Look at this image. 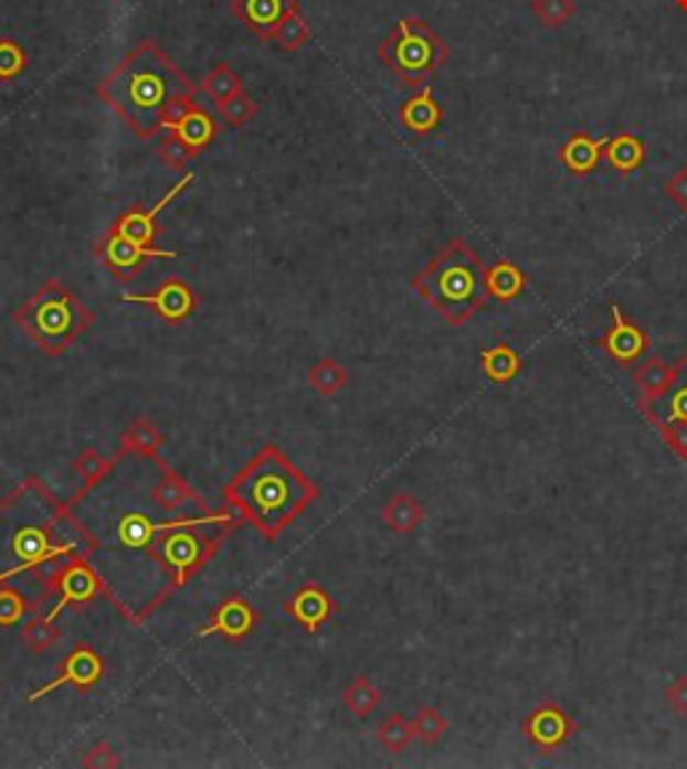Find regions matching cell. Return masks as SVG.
<instances>
[{
  "label": "cell",
  "mask_w": 687,
  "mask_h": 769,
  "mask_svg": "<svg viewBox=\"0 0 687 769\" xmlns=\"http://www.w3.org/2000/svg\"><path fill=\"white\" fill-rule=\"evenodd\" d=\"M317 496L320 488L290 464L277 446L261 448L258 456L223 488L229 506H234L236 515L253 523L266 540H277Z\"/></svg>",
  "instance_id": "3957f363"
},
{
  "label": "cell",
  "mask_w": 687,
  "mask_h": 769,
  "mask_svg": "<svg viewBox=\"0 0 687 769\" xmlns=\"http://www.w3.org/2000/svg\"><path fill=\"white\" fill-rule=\"evenodd\" d=\"M411 287L452 328H462L492 303L484 285V260L462 236L443 244L411 279Z\"/></svg>",
  "instance_id": "277c9868"
},
{
  "label": "cell",
  "mask_w": 687,
  "mask_h": 769,
  "mask_svg": "<svg viewBox=\"0 0 687 769\" xmlns=\"http://www.w3.org/2000/svg\"><path fill=\"white\" fill-rule=\"evenodd\" d=\"M11 319L35 346L46 354L60 356L76 343L95 322V311L81 300L76 292L67 290L60 279L43 281L41 290L28 298Z\"/></svg>",
  "instance_id": "5b68a950"
},
{
  "label": "cell",
  "mask_w": 687,
  "mask_h": 769,
  "mask_svg": "<svg viewBox=\"0 0 687 769\" xmlns=\"http://www.w3.org/2000/svg\"><path fill=\"white\" fill-rule=\"evenodd\" d=\"M602 352L617 365H634L649 352V333L642 324H636L617 303L610 306V324L599 341Z\"/></svg>",
  "instance_id": "30bf717a"
},
{
  "label": "cell",
  "mask_w": 687,
  "mask_h": 769,
  "mask_svg": "<svg viewBox=\"0 0 687 769\" xmlns=\"http://www.w3.org/2000/svg\"><path fill=\"white\" fill-rule=\"evenodd\" d=\"M159 467H161V480L151 488V499H154V504L156 506H161L165 512H178V510H183V506H199V510H204L208 512V504L202 502V496H199L193 488L186 483L183 478H180L175 469H170L167 464H161L159 461Z\"/></svg>",
  "instance_id": "44dd1931"
},
{
  "label": "cell",
  "mask_w": 687,
  "mask_h": 769,
  "mask_svg": "<svg viewBox=\"0 0 687 769\" xmlns=\"http://www.w3.org/2000/svg\"><path fill=\"white\" fill-rule=\"evenodd\" d=\"M95 536L60 504L39 478H28L0 502V585L24 579L35 611L49 604V585L73 560L95 558Z\"/></svg>",
  "instance_id": "6da1fadb"
},
{
  "label": "cell",
  "mask_w": 687,
  "mask_h": 769,
  "mask_svg": "<svg viewBox=\"0 0 687 769\" xmlns=\"http://www.w3.org/2000/svg\"><path fill=\"white\" fill-rule=\"evenodd\" d=\"M118 461H121V456H118V453L116 456H103L95 448L81 450L78 459L73 461V472H76L78 478L84 480V485L78 488V493L71 499V502H67V506H76V504L84 502V499L89 496V493L95 491V488L103 483V480L108 478L110 472H114V467L118 464Z\"/></svg>",
  "instance_id": "603a6c76"
},
{
  "label": "cell",
  "mask_w": 687,
  "mask_h": 769,
  "mask_svg": "<svg viewBox=\"0 0 687 769\" xmlns=\"http://www.w3.org/2000/svg\"><path fill=\"white\" fill-rule=\"evenodd\" d=\"M309 24L302 17V6H298V0H293L290 11H287L283 22H279L277 33H274V41L279 43L283 52H298V49H304L309 43Z\"/></svg>",
  "instance_id": "1f68e13d"
},
{
  "label": "cell",
  "mask_w": 687,
  "mask_h": 769,
  "mask_svg": "<svg viewBox=\"0 0 687 769\" xmlns=\"http://www.w3.org/2000/svg\"><path fill=\"white\" fill-rule=\"evenodd\" d=\"M379 703H382V692L373 686V681L368 679V675H358V679L344 690V705H347V711L352 713L355 718H368L379 708Z\"/></svg>",
  "instance_id": "f1b7e54d"
},
{
  "label": "cell",
  "mask_w": 687,
  "mask_h": 769,
  "mask_svg": "<svg viewBox=\"0 0 687 769\" xmlns=\"http://www.w3.org/2000/svg\"><path fill=\"white\" fill-rule=\"evenodd\" d=\"M604 159H607V164L615 169V172L628 174L645 164L647 148L634 131H617V135H612L610 140L604 142Z\"/></svg>",
  "instance_id": "4316f807"
},
{
  "label": "cell",
  "mask_w": 687,
  "mask_h": 769,
  "mask_svg": "<svg viewBox=\"0 0 687 769\" xmlns=\"http://www.w3.org/2000/svg\"><path fill=\"white\" fill-rule=\"evenodd\" d=\"M424 517H427V510H424V504L416 496H411V493H395V496L387 499V504L382 506L384 525L401 536L414 534L424 523Z\"/></svg>",
  "instance_id": "d4e9b609"
},
{
  "label": "cell",
  "mask_w": 687,
  "mask_h": 769,
  "mask_svg": "<svg viewBox=\"0 0 687 769\" xmlns=\"http://www.w3.org/2000/svg\"><path fill=\"white\" fill-rule=\"evenodd\" d=\"M202 92L208 94L212 103L221 105V103H226V99L236 97V94L245 92V89H242L240 73H236L231 65H226V62H221V65H215L208 75H204Z\"/></svg>",
  "instance_id": "f546056e"
},
{
  "label": "cell",
  "mask_w": 687,
  "mask_h": 769,
  "mask_svg": "<svg viewBox=\"0 0 687 769\" xmlns=\"http://www.w3.org/2000/svg\"><path fill=\"white\" fill-rule=\"evenodd\" d=\"M215 108H218V116H221L229 127L240 129L245 127L250 118H255V113H258V103H255L253 97H247L245 92H240L236 97L226 99V103L215 105Z\"/></svg>",
  "instance_id": "74e56055"
},
{
  "label": "cell",
  "mask_w": 687,
  "mask_h": 769,
  "mask_svg": "<svg viewBox=\"0 0 687 769\" xmlns=\"http://www.w3.org/2000/svg\"><path fill=\"white\" fill-rule=\"evenodd\" d=\"M60 667H62V673L57 675V679L49 681V684L41 686V690L30 692V697H28L30 703H39V699L46 697L49 692L60 690V686H65V684H73L81 694H86V692L95 690L99 681H103V673H105L103 656H99L95 649L89 647V643H78V647L65 656V662H62Z\"/></svg>",
  "instance_id": "8fae6325"
},
{
  "label": "cell",
  "mask_w": 687,
  "mask_h": 769,
  "mask_svg": "<svg viewBox=\"0 0 687 769\" xmlns=\"http://www.w3.org/2000/svg\"><path fill=\"white\" fill-rule=\"evenodd\" d=\"M664 703L674 716L687 718V673L674 675L664 690Z\"/></svg>",
  "instance_id": "60d3db41"
},
{
  "label": "cell",
  "mask_w": 687,
  "mask_h": 769,
  "mask_svg": "<svg viewBox=\"0 0 687 769\" xmlns=\"http://www.w3.org/2000/svg\"><path fill=\"white\" fill-rule=\"evenodd\" d=\"M480 373L497 386H508L521 373V354L510 343H495V346L480 349L478 354Z\"/></svg>",
  "instance_id": "484cf974"
},
{
  "label": "cell",
  "mask_w": 687,
  "mask_h": 769,
  "mask_svg": "<svg viewBox=\"0 0 687 769\" xmlns=\"http://www.w3.org/2000/svg\"><path fill=\"white\" fill-rule=\"evenodd\" d=\"M193 180H197V174L186 172L183 180H178V183H175L170 191H167L165 196H161L154 206H148V210L146 206H129V210H124L121 215L116 217L110 228H114L116 234H124V236H129V239L151 247V242L156 236V221H159V215L175 202V199L180 196V193H186V188H189Z\"/></svg>",
  "instance_id": "4fadbf2b"
},
{
  "label": "cell",
  "mask_w": 687,
  "mask_h": 769,
  "mask_svg": "<svg viewBox=\"0 0 687 769\" xmlns=\"http://www.w3.org/2000/svg\"><path fill=\"white\" fill-rule=\"evenodd\" d=\"M293 0H231V14L258 41H274L279 22L290 11Z\"/></svg>",
  "instance_id": "9a60e30c"
},
{
  "label": "cell",
  "mask_w": 687,
  "mask_h": 769,
  "mask_svg": "<svg viewBox=\"0 0 687 769\" xmlns=\"http://www.w3.org/2000/svg\"><path fill=\"white\" fill-rule=\"evenodd\" d=\"M121 300L124 303L148 306V309H154L167 324L186 322V319L197 311V292L191 290L189 281L180 277H170L159 290L148 292V296H133V292H127V296H121Z\"/></svg>",
  "instance_id": "7c38bea8"
},
{
  "label": "cell",
  "mask_w": 687,
  "mask_h": 769,
  "mask_svg": "<svg viewBox=\"0 0 687 769\" xmlns=\"http://www.w3.org/2000/svg\"><path fill=\"white\" fill-rule=\"evenodd\" d=\"M28 67V54L14 38H0V81H17Z\"/></svg>",
  "instance_id": "f35d334b"
},
{
  "label": "cell",
  "mask_w": 687,
  "mask_h": 769,
  "mask_svg": "<svg viewBox=\"0 0 687 769\" xmlns=\"http://www.w3.org/2000/svg\"><path fill=\"white\" fill-rule=\"evenodd\" d=\"M105 598V581L92 560H73L52 579L49 585V598H54V606L46 611L49 622H54L67 606L89 604L92 598Z\"/></svg>",
  "instance_id": "9c48e42d"
},
{
  "label": "cell",
  "mask_w": 687,
  "mask_h": 769,
  "mask_svg": "<svg viewBox=\"0 0 687 769\" xmlns=\"http://www.w3.org/2000/svg\"><path fill=\"white\" fill-rule=\"evenodd\" d=\"M664 193L668 199H672L674 206H677L683 215H687V167L677 169V172H674L672 178L666 180Z\"/></svg>",
  "instance_id": "7bdbcfd3"
},
{
  "label": "cell",
  "mask_w": 687,
  "mask_h": 769,
  "mask_svg": "<svg viewBox=\"0 0 687 769\" xmlns=\"http://www.w3.org/2000/svg\"><path fill=\"white\" fill-rule=\"evenodd\" d=\"M309 386L320 394V397H334V394H339L344 386H347V371H344L341 362L323 356V360H317L315 365H311Z\"/></svg>",
  "instance_id": "d6a6232c"
},
{
  "label": "cell",
  "mask_w": 687,
  "mask_h": 769,
  "mask_svg": "<svg viewBox=\"0 0 687 769\" xmlns=\"http://www.w3.org/2000/svg\"><path fill=\"white\" fill-rule=\"evenodd\" d=\"M379 60L409 89H424L446 65L448 46L420 17H403L379 43Z\"/></svg>",
  "instance_id": "8992f818"
},
{
  "label": "cell",
  "mask_w": 687,
  "mask_h": 769,
  "mask_svg": "<svg viewBox=\"0 0 687 769\" xmlns=\"http://www.w3.org/2000/svg\"><path fill=\"white\" fill-rule=\"evenodd\" d=\"M574 735H578V722L556 699H542L521 718V737L546 759L570 746Z\"/></svg>",
  "instance_id": "52a82bcc"
},
{
  "label": "cell",
  "mask_w": 687,
  "mask_h": 769,
  "mask_svg": "<svg viewBox=\"0 0 687 769\" xmlns=\"http://www.w3.org/2000/svg\"><path fill=\"white\" fill-rule=\"evenodd\" d=\"M377 740L379 746L390 750V754H403V750L416 740L414 724H411L405 716H401V713H390V716L379 724Z\"/></svg>",
  "instance_id": "4dcf8cb0"
},
{
  "label": "cell",
  "mask_w": 687,
  "mask_h": 769,
  "mask_svg": "<svg viewBox=\"0 0 687 769\" xmlns=\"http://www.w3.org/2000/svg\"><path fill=\"white\" fill-rule=\"evenodd\" d=\"M22 641H24V647H28V652L41 654L60 641V630L54 628V622H49L46 615L33 611L22 628Z\"/></svg>",
  "instance_id": "836d02e7"
},
{
  "label": "cell",
  "mask_w": 687,
  "mask_h": 769,
  "mask_svg": "<svg viewBox=\"0 0 687 769\" xmlns=\"http://www.w3.org/2000/svg\"><path fill=\"white\" fill-rule=\"evenodd\" d=\"M484 285L489 300L510 303V300L521 298L524 290H527V274L514 260H495L492 266L484 268Z\"/></svg>",
  "instance_id": "7402d4cb"
},
{
  "label": "cell",
  "mask_w": 687,
  "mask_h": 769,
  "mask_svg": "<svg viewBox=\"0 0 687 769\" xmlns=\"http://www.w3.org/2000/svg\"><path fill=\"white\" fill-rule=\"evenodd\" d=\"M677 375L679 362H668L660 354L642 356L640 365L631 373V381H634L636 392H640V413L649 410L658 399H664L672 392V386L677 384Z\"/></svg>",
  "instance_id": "5bb4252c"
},
{
  "label": "cell",
  "mask_w": 687,
  "mask_h": 769,
  "mask_svg": "<svg viewBox=\"0 0 687 769\" xmlns=\"http://www.w3.org/2000/svg\"><path fill=\"white\" fill-rule=\"evenodd\" d=\"M285 611L302 624L306 633H320L323 624L328 622L330 615L336 611V604L334 598L325 592V587L317 585V581H309V585L298 587V590L293 592V598L285 604Z\"/></svg>",
  "instance_id": "2e32d148"
},
{
  "label": "cell",
  "mask_w": 687,
  "mask_h": 769,
  "mask_svg": "<svg viewBox=\"0 0 687 769\" xmlns=\"http://www.w3.org/2000/svg\"><path fill=\"white\" fill-rule=\"evenodd\" d=\"M30 611H33V604H30V598L24 596L20 587L0 585V628L22 622Z\"/></svg>",
  "instance_id": "d590c367"
},
{
  "label": "cell",
  "mask_w": 687,
  "mask_h": 769,
  "mask_svg": "<svg viewBox=\"0 0 687 769\" xmlns=\"http://www.w3.org/2000/svg\"><path fill=\"white\" fill-rule=\"evenodd\" d=\"M674 3H677L679 11H685V14H687V0H674Z\"/></svg>",
  "instance_id": "ee69618b"
},
{
  "label": "cell",
  "mask_w": 687,
  "mask_h": 769,
  "mask_svg": "<svg viewBox=\"0 0 687 769\" xmlns=\"http://www.w3.org/2000/svg\"><path fill=\"white\" fill-rule=\"evenodd\" d=\"M197 92L199 86L148 38L129 49L97 86L99 99L140 140L161 135L193 105Z\"/></svg>",
  "instance_id": "7a4b0ae2"
},
{
  "label": "cell",
  "mask_w": 687,
  "mask_h": 769,
  "mask_svg": "<svg viewBox=\"0 0 687 769\" xmlns=\"http://www.w3.org/2000/svg\"><path fill=\"white\" fill-rule=\"evenodd\" d=\"M398 118H401V124L405 129L411 131V135H430V131H435L441 127L443 121V108L438 103H435L433 89L430 86H424V89H416L414 97H409L401 105V110H398Z\"/></svg>",
  "instance_id": "ffe728a7"
},
{
  "label": "cell",
  "mask_w": 687,
  "mask_h": 769,
  "mask_svg": "<svg viewBox=\"0 0 687 769\" xmlns=\"http://www.w3.org/2000/svg\"><path fill=\"white\" fill-rule=\"evenodd\" d=\"M165 446V437H161V431L154 427L148 418H135L133 424H129L127 429H124L121 435V448H118V456H142V459H159V450Z\"/></svg>",
  "instance_id": "83f0119b"
},
{
  "label": "cell",
  "mask_w": 687,
  "mask_h": 769,
  "mask_svg": "<svg viewBox=\"0 0 687 769\" xmlns=\"http://www.w3.org/2000/svg\"><path fill=\"white\" fill-rule=\"evenodd\" d=\"M118 765H121V759H118V754L108 743H95V746L86 750L84 759H81V767L86 769H114Z\"/></svg>",
  "instance_id": "b9f144b4"
},
{
  "label": "cell",
  "mask_w": 687,
  "mask_h": 769,
  "mask_svg": "<svg viewBox=\"0 0 687 769\" xmlns=\"http://www.w3.org/2000/svg\"><path fill=\"white\" fill-rule=\"evenodd\" d=\"M165 131H172V135L178 137V140L183 142L193 156H202V150H208L212 142L218 140V131H221V127H218L215 118H212L202 105L193 103L180 113V116L175 118Z\"/></svg>",
  "instance_id": "ac0fdd59"
},
{
  "label": "cell",
  "mask_w": 687,
  "mask_h": 769,
  "mask_svg": "<svg viewBox=\"0 0 687 769\" xmlns=\"http://www.w3.org/2000/svg\"><path fill=\"white\" fill-rule=\"evenodd\" d=\"M532 14L542 28H564L574 17V0H532Z\"/></svg>",
  "instance_id": "8d00e7d4"
},
{
  "label": "cell",
  "mask_w": 687,
  "mask_h": 769,
  "mask_svg": "<svg viewBox=\"0 0 687 769\" xmlns=\"http://www.w3.org/2000/svg\"><path fill=\"white\" fill-rule=\"evenodd\" d=\"M92 253H95V258L103 263V266L108 268V271L114 274L116 279H121V281H133L137 274L146 268L148 260L178 258V253H175V249L146 247V244L129 239V236L116 234L114 228H108L103 236H99V239L95 242V247H92Z\"/></svg>",
  "instance_id": "ba28073f"
},
{
  "label": "cell",
  "mask_w": 687,
  "mask_h": 769,
  "mask_svg": "<svg viewBox=\"0 0 687 769\" xmlns=\"http://www.w3.org/2000/svg\"><path fill=\"white\" fill-rule=\"evenodd\" d=\"M255 622H258V617H255L253 606L242 596H231L212 611L210 622L197 636H223L229 641H242V638L253 633Z\"/></svg>",
  "instance_id": "e0dca14e"
},
{
  "label": "cell",
  "mask_w": 687,
  "mask_h": 769,
  "mask_svg": "<svg viewBox=\"0 0 687 769\" xmlns=\"http://www.w3.org/2000/svg\"><path fill=\"white\" fill-rule=\"evenodd\" d=\"M604 142L607 140H593L589 131H572L559 150V161L574 178H585L602 161Z\"/></svg>",
  "instance_id": "d6986e66"
},
{
  "label": "cell",
  "mask_w": 687,
  "mask_h": 769,
  "mask_svg": "<svg viewBox=\"0 0 687 769\" xmlns=\"http://www.w3.org/2000/svg\"><path fill=\"white\" fill-rule=\"evenodd\" d=\"M677 362V384L672 386V392H668L664 399H658L653 408L642 413L653 427H658V424H685L687 427V354L679 356Z\"/></svg>",
  "instance_id": "cb8c5ba5"
},
{
  "label": "cell",
  "mask_w": 687,
  "mask_h": 769,
  "mask_svg": "<svg viewBox=\"0 0 687 769\" xmlns=\"http://www.w3.org/2000/svg\"><path fill=\"white\" fill-rule=\"evenodd\" d=\"M159 159L172 169H186L193 159H197V156H193L191 150L172 135V131H165V137H161L159 142Z\"/></svg>",
  "instance_id": "ab89813d"
},
{
  "label": "cell",
  "mask_w": 687,
  "mask_h": 769,
  "mask_svg": "<svg viewBox=\"0 0 687 769\" xmlns=\"http://www.w3.org/2000/svg\"><path fill=\"white\" fill-rule=\"evenodd\" d=\"M414 735L424 746H438L448 731V718L438 708H420L414 716Z\"/></svg>",
  "instance_id": "e575fe53"
}]
</instances>
